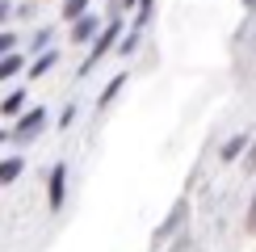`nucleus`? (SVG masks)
I'll return each instance as SVG.
<instances>
[{
  "instance_id": "obj_1",
  "label": "nucleus",
  "mask_w": 256,
  "mask_h": 252,
  "mask_svg": "<svg viewBox=\"0 0 256 252\" xmlns=\"http://www.w3.org/2000/svg\"><path fill=\"white\" fill-rule=\"evenodd\" d=\"M122 34H126V21H122L118 13H110V17H105V26H101V34L92 38V46H88V59L76 68V76H88V72H92V68H97V63L122 42Z\"/></svg>"
},
{
  "instance_id": "obj_2",
  "label": "nucleus",
  "mask_w": 256,
  "mask_h": 252,
  "mask_svg": "<svg viewBox=\"0 0 256 252\" xmlns=\"http://www.w3.org/2000/svg\"><path fill=\"white\" fill-rule=\"evenodd\" d=\"M46 122H50V114L42 110V105H30V110H21L13 126H8V143H17V147H26V143H34L42 130H46Z\"/></svg>"
},
{
  "instance_id": "obj_3",
  "label": "nucleus",
  "mask_w": 256,
  "mask_h": 252,
  "mask_svg": "<svg viewBox=\"0 0 256 252\" xmlns=\"http://www.w3.org/2000/svg\"><path fill=\"white\" fill-rule=\"evenodd\" d=\"M63 202H68V164H55L50 168V176H46V206H50V214H59Z\"/></svg>"
},
{
  "instance_id": "obj_4",
  "label": "nucleus",
  "mask_w": 256,
  "mask_h": 252,
  "mask_svg": "<svg viewBox=\"0 0 256 252\" xmlns=\"http://www.w3.org/2000/svg\"><path fill=\"white\" fill-rule=\"evenodd\" d=\"M101 26H105V21H101V17H97V13H92V8H88V13H84V17H76V21H72L68 38L76 42V46H92V38L101 34Z\"/></svg>"
},
{
  "instance_id": "obj_5",
  "label": "nucleus",
  "mask_w": 256,
  "mask_h": 252,
  "mask_svg": "<svg viewBox=\"0 0 256 252\" xmlns=\"http://www.w3.org/2000/svg\"><path fill=\"white\" fill-rule=\"evenodd\" d=\"M59 50L55 46H46V50H38V55H30V63H26V76L30 80H42V76H50V72L59 68Z\"/></svg>"
},
{
  "instance_id": "obj_6",
  "label": "nucleus",
  "mask_w": 256,
  "mask_h": 252,
  "mask_svg": "<svg viewBox=\"0 0 256 252\" xmlns=\"http://www.w3.org/2000/svg\"><path fill=\"white\" fill-rule=\"evenodd\" d=\"M248 143H252V134L248 130H236V134H227V139H222V147H218V160L222 164H236L244 152H248Z\"/></svg>"
},
{
  "instance_id": "obj_7",
  "label": "nucleus",
  "mask_w": 256,
  "mask_h": 252,
  "mask_svg": "<svg viewBox=\"0 0 256 252\" xmlns=\"http://www.w3.org/2000/svg\"><path fill=\"white\" fill-rule=\"evenodd\" d=\"M126 84H130V72H118V76H114L110 84H105V88L97 92V110H110L114 101H118V92L126 88Z\"/></svg>"
},
{
  "instance_id": "obj_8",
  "label": "nucleus",
  "mask_w": 256,
  "mask_h": 252,
  "mask_svg": "<svg viewBox=\"0 0 256 252\" xmlns=\"http://www.w3.org/2000/svg\"><path fill=\"white\" fill-rule=\"evenodd\" d=\"M26 63H30V55H21V50H8V55H0V84L13 80V76H21V72H26Z\"/></svg>"
},
{
  "instance_id": "obj_9",
  "label": "nucleus",
  "mask_w": 256,
  "mask_h": 252,
  "mask_svg": "<svg viewBox=\"0 0 256 252\" xmlns=\"http://www.w3.org/2000/svg\"><path fill=\"white\" fill-rule=\"evenodd\" d=\"M21 172H26V156H8V160H0V185H13Z\"/></svg>"
},
{
  "instance_id": "obj_10",
  "label": "nucleus",
  "mask_w": 256,
  "mask_h": 252,
  "mask_svg": "<svg viewBox=\"0 0 256 252\" xmlns=\"http://www.w3.org/2000/svg\"><path fill=\"white\" fill-rule=\"evenodd\" d=\"M46 46H55V26H38L34 34H30V50L26 55H38V50H46Z\"/></svg>"
},
{
  "instance_id": "obj_11",
  "label": "nucleus",
  "mask_w": 256,
  "mask_h": 252,
  "mask_svg": "<svg viewBox=\"0 0 256 252\" xmlns=\"http://www.w3.org/2000/svg\"><path fill=\"white\" fill-rule=\"evenodd\" d=\"M185 214H189V202H185V198H180V202H176L172 210H168V218H164V227H160V240H164V236H172V231H176L180 223H185Z\"/></svg>"
},
{
  "instance_id": "obj_12",
  "label": "nucleus",
  "mask_w": 256,
  "mask_h": 252,
  "mask_svg": "<svg viewBox=\"0 0 256 252\" xmlns=\"http://www.w3.org/2000/svg\"><path fill=\"white\" fill-rule=\"evenodd\" d=\"M88 8H92V0H59V17L68 21V26H72L76 17H84Z\"/></svg>"
},
{
  "instance_id": "obj_13",
  "label": "nucleus",
  "mask_w": 256,
  "mask_h": 252,
  "mask_svg": "<svg viewBox=\"0 0 256 252\" xmlns=\"http://www.w3.org/2000/svg\"><path fill=\"white\" fill-rule=\"evenodd\" d=\"M21 110H26V88H13L4 101H0V114H4V118H17Z\"/></svg>"
},
{
  "instance_id": "obj_14",
  "label": "nucleus",
  "mask_w": 256,
  "mask_h": 252,
  "mask_svg": "<svg viewBox=\"0 0 256 252\" xmlns=\"http://www.w3.org/2000/svg\"><path fill=\"white\" fill-rule=\"evenodd\" d=\"M138 38H143V34L126 26V34H122V42H118V46H114V50H118V55H134V50H138Z\"/></svg>"
},
{
  "instance_id": "obj_15",
  "label": "nucleus",
  "mask_w": 256,
  "mask_h": 252,
  "mask_svg": "<svg viewBox=\"0 0 256 252\" xmlns=\"http://www.w3.org/2000/svg\"><path fill=\"white\" fill-rule=\"evenodd\" d=\"M76 118H80V105H76V101H68V105H63V114H59V130H68Z\"/></svg>"
},
{
  "instance_id": "obj_16",
  "label": "nucleus",
  "mask_w": 256,
  "mask_h": 252,
  "mask_svg": "<svg viewBox=\"0 0 256 252\" xmlns=\"http://www.w3.org/2000/svg\"><path fill=\"white\" fill-rule=\"evenodd\" d=\"M8 50H17V34L13 30H0V55H8Z\"/></svg>"
},
{
  "instance_id": "obj_17",
  "label": "nucleus",
  "mask_w": 256,
  "mask_h": 252,
  "mask_svg": "<svg viewBox=\"0 0 256 252\" xmlns=\"http://www.w3.org/2000/svg\"><path fill=\"white\" fill-rule=\"evenodd\" d=\"M34 0H26V4H13V17H21V21H26V17H34Z\"/></svg>"
},
{
  "instance_id": "obj_18",
  "label": "nucleus",
  "mask_w": 256,
  "mask_h": 252,
  "mask_svg": "<svg viewBox=\"0 0 256 252\" xmlns=\"http://www.w3.org/2000/svg\"><path fill=\"white\" fill-rule=\"evenodd\" d=\"M248 231L256 236V189H252V202H248Z\"/></svg>"
},
{
  "instance_id": "obj_19",
  "label": "nucleus",
  "mask_w": 256,
  "mask_h": 252,
  "mask_svg": "<svg viewBox=\"0 0 256 252\" xmlns=\"http://www.w3.org/2000/svg\"><path fill=\"white\" fill-rule=\"evenodd\" d=\"M8 17H13V0H0V26H4Z\"/></svg>"
},
{
  "instance_id": "obj_20",
  "label": "nucleus",
  "mask_w": 256,
  "mask_h": 252,
  "mask_svg": "<svg viewBox=\"0 0 256 252\" xmlns=\"http://www.w3.org/2000/svg\"><path fill=\"white\" fill-rule=\"evenodd\" d=\"M248 168H256V134H252V143H248Z\"/></svg>"
},
{
  "instance_id": "obj_21",
  "label": "nucleus",
  "mask_w": 256,
  "mask_h": 252,
  "mask_svg": "<svg viewBox=\"0 0 256 252\" xmlns=\"http://www.w3.org/2000/svg\"><path fill=\"white\" fill-rule=\"evenodd\" d=\"M118 8H138V0H118Z\"/></svg>"
},
{
  "instance_id": "obj_22",
  "label": "nucleus",
  "mask_w": 256,
  "mask_h": 252,
  "mask_svg": "<svg viewBox=\"0 0 256 252\" xmlns=\"http://www.w3.org/2000/svg\"><path fill=\"white\" fill-rule=\"evenodd\" d=\"M4 143H8V130H0V147H4Z\"/></svg>"
},
{
  "instance_id": "obj_23",
  "label": "nucleus",
  "mask_w": 256,
  "mask_h": 252,
  "mask_svg": "<svg viewBox=\"0 0 256 252\" xmlns=\"http://www.w3.org/2000/svg\"><path fill=\"white\" fill-rule=\"evenodd\" d=\"M138 4H156V0H138Z\"/></svg>"
}]
</instances>
